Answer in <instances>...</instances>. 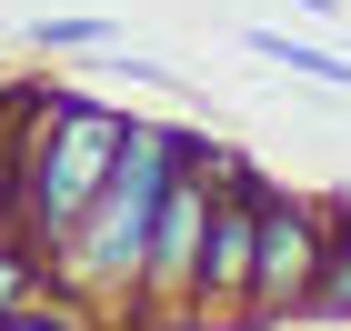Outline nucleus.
I'll use <instances>...</instances> for the list:
<instances>
[{
	"label": "nucleus",
	"instance_id": "nucleus-1",
	"mask_svg": "<svg viewBox=\"0 0 351 331\" xmlns=\"http://www.w3.org/2000/svg\"><path fill=\"white\" fill-rule=\"evenodd\" d=\"M322 241H331V201H291V191H271V201H261V231H251V291H241V331L311 311Z\"/></svg>",
	"mask_w": 351,
	"mask_h": 331
},
{
	"label": "nucleus",
	"instance_id": "nucleus-2",
	"mask_svg": "<svg viewBox=\"0 0 351 331\" xmlns=\"http://www.w3.org/2000/svg\"><path fill=\"white\" fill-rule=\"evenodd\" d=\"M261 201H271V181H261L251 161H241V181H221V191H211V221H201V261H191V331H211V321H241Z\"/></svg>",
	"mask_w": 351,
	"mask_h": 331
},
{
	"label": "nucleus",
	"instance_id": "nucleus-3",
	"mask_svg": "<svg viewBox=\"0 0 351 331\" xmlns=\"http://www.w3.org/2000/svg\"><path fill=\"white\" fill-rule=\"evenodd\" d=\"M241 51L281 60L291 81H322V90H351V51H331V40H291V30H261V21H251V30H241Z\"/></svg>",
	"mask_w": 351,
	"mask_h": 331
},
{
	"label": "nucleus",
	"instance_id": "nucleus-4",
	"mask_svg": "<svg viewBox=\"0 0 351 331\" xmlns=\"http://www.w3.org/2000/svg\"><path fill=\"white\" fill-rule=\"evenodd\" d=\"M311 311H322V321H351V211H331L322 271H311Z\"/></svg>",
	"mask_w": 351,
	"mask_h": 331
},
{
	"label": "nucleus",
	"instance_id": "nucleus-5",
	"mask_svg": "<svg viewBox=\"0 0 351 331\" xmlns=\"http://www.w3.org/2000/svg\"><path fill=\"white\" fill-rule=\"evenodd\" d=\"M121 40V21H101V10H40L30 21V51H110Z\"/></svg>",
	"mask_w": 351,
	"mask_h": 331
},
{
	"label": "nucleus",
	"instance_id": "nucleus-6",
	"mask_svg": "<svg viewBox=\"0 0 351 331\" xmlns=\"http://www.w3.org/2000/svg\"><path fill=\"white\" fill-rule=\"evenodd\" d=\"M0 331H90V311L60 302V291H30L21 311H0Z\"/></svg>",
	"mask_w": 351,
	"mask_h": 331
},
{
	"label": "nucleus",
	"instance_id": "nucleus-7",
	"mask_svg": "<svg viewBox=\"0 0 351 331\" xmlns=\"http://www.w3.org/2000/svg\"><path fill=\"white\" fill-rule=\"evenodd\" d=\"M30 291H40V261H30V251L10 241V231H0V311H21Z\"/></svg>",
	"mask_w": 351,
	"mask_h": 331
},
{
	"label": "nucleus",
	"instance_id": "nucleus-8",
	"mask_svg": "<svg viewBox=\"0 0 351 331\" xmlns=\"http://www.w3.org/2000/svg\"><path fill=\"white\" fill-rule=\"evenodd\" d=\"M0 231H10V151H0Z\"/></svg>",
	"mask_w": 351,
	"mask_h": 331
}]
</instances>
